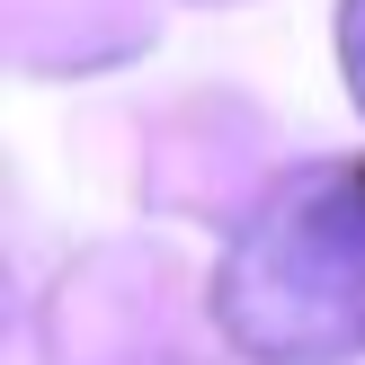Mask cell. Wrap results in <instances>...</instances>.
<instances>
[{
	"mask_svg": "<svg viewBox=\"0 0 365 365\" xmlns=\"http://www.w3.org/2000/svg\"><path fill=\"white\" fill-rule=\"evenodd\" d=\"M223 321L241 348L312 365L365 348V187H303L241 241L223 277Z\"/></svg>",
	"mask_w": 365,
	"mask_h": 365,
	"instance_id": "6da1fadb",
	"label": "cell"
}]
</instances>
